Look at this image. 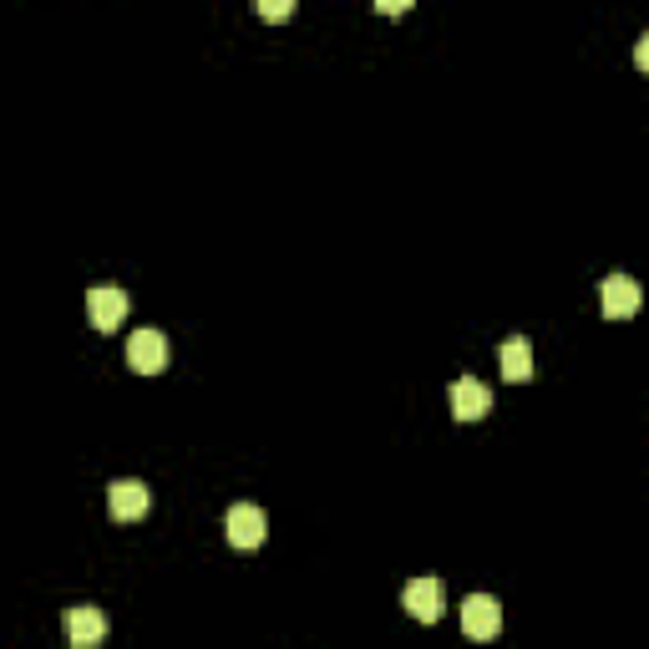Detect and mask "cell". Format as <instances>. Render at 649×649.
<instances>
[{"instance_id":"obj_1","label":"cell","mask_w":649,"mask_h":649,"mask_svg":"<svg viewBox=\"0 0 649 649\" xmlns=\"http://www.w3.org/2000/svg\"><path fill=\"white\" fill-rule=\"evenodd\" d=\"M127 289L117 285H96L92 295H86V320H92V330H102V336H112L122 320H127Z\"/></svg>"},{"instance_id":"obj_2","label":"cell","mask_w":649,"mask_h":649,"mask_svg":"<svg viewBox=\"0 0 649 649\" xmlns=\"http://www.w3.org/2000/svg\"><path fill=\"white\" fill-rule=\"evenodd\" d=\"M127 365H133L137 375L168 371V340H163V330H137V336L127 340Z\"/></svg>"},{"instance_id":"obj_3","label":"cell","mask_w":649,"mask_h":649,"mask_svg":"<svg viewBox=\"0 0 649 649\" xmlns=\"http://www.w3.org/2000/svg\"><path fill=\"white\" fill-rule=\"evenodd\" d=\"M497 629H503V604L487 599V594H472V599L462 604V635L467 639H497Z\"/></svg>"},{"instance_id":"obj_4","label":"cell","mask_w":649,"mask_h":649,"mask_svg":"<svg viewBox=\"0 0 649 649\" xmlns=\"http://www.w3.org/2000/svg\"><path fill=\"white\" fill-rule=\"evenodd\" d=\"M401 609L421 625H436L442 619V584L436 578H411L406 589H401Z\"/></svg>"},{"instance_id":"obj_5","label":"cell","mask_w":649,"mask_h":649,"mask_svg":"<svg viewBox=\"0 0 649 649\" xmlns=\"http://www.w3.org/2000/svg\"><path fill=\"white\" fill-rule=\"evenodd\" d=\"M107 513L117 517V523H137V517L147 513V487L137 477H117L107 487Z\"/></svg>"},{"instance_id":"obj_6","label":"cell","mask_w":649,"mask_h":649,"mask_svg":"<svg viewBox=\"0 0 649 649\" xmlns=\"http://www.w3.org/2000/svg\"><path fill=\"white\" fill-rule=\"evenodd\" d=\"M224 528H229L234 548H259V543H265V513L254 503H234L229 517H224Z\"/></svg>"},{"instance_id":"obj_7","label":"cell","mask_w":649,"mask_h":649,"mask_svg":"<svg viewBox=\"0 0 649 649\" xmlns=\"http://www.w3.org/2000/svg\"><path fill=\"white\" fill-rule=\"evenodd\" d=\"M599 300H604V315H609V320H629V315L639 310V300H645V295H639V285L629 275H609L599 285Z\"/></svg>"},{"instance_id":"obj_8","label":"cell","mask_w":649,"mask_h":649,"mask_svg":"<svg viewBox=\"0 0 649 649\" xmlns=\"http://www.w3.org/2000/svg\"><path fill=\"white\" fill-rule=\"evenodd\" d=\"M66 639H72L76 649H92L107 639V619H102V609H92V604H76V609H66Z\"/></svg>"},{"instance_id":"obj_9","label":"cell","mask_w":649,"mask_h":649,"mask_svg":"<svg viewBox=\"0 0 649 649\" xmlns=\"http://www.w3.org/2000/svg\"><path fill=\"white\" fill-rule=\"evenodd\" d=\"M493 411V396H487V385L472 381V375H462L457 385H452V416L457 421H482Z\"/></svg>"},{"instance_id":"obj_10","label":"cell","mask_w":649,"mask_h":649,"mask_svg":"<svg viewBox=\"0 0 649 649\" xmlns=\"http://www.w3.org/2000/svg\"><path fill=\"white\" fill-rule=\"evenodd\" d=\"M497 361H503V375H507V381H528V375H533V350H528V340H523V336L507 340Z\"/></svg>"},{"instance_id":"obj_11","label":"cell","mask_w":649,"mask_h":649,"mask_svg":"<svg viewBox=\"0 0 649 649\" xmlns=\"http://www.w3.org/2000/svg\"><path fill=\"white\" fill-rule=\"evenodd\" d=\"M254 11L265 16V21H289V16H295V0H254Z\"/></svg>"},{"instance_id":"obj_12","label":"cell","mask_w":649,"mask_h":649,"mask_svg":"<svg viewBox=\"0 0 649 649\" xmlns=\"http://www.w3.org/2000/svg\"><path fill=\"white\" fill-rule=\"evenodd\" d=\"M411 6H416V0H375V11L381 16H406Z\"/></svg>"},{"instance_id":"obj_13","label":"cell","mask_w":649,"mask_h":649,"mask_svg":"<svg viewBox=\"0 0 649 649\" xmlns=\"http://www.w3.org/2000/svg\"><path fill=\"white\" fill-rule=\"evenodd\" d=\"M635 66H639V72L649 76V31H645V37L635 41Z\"/></svg>"}]
</instances>
